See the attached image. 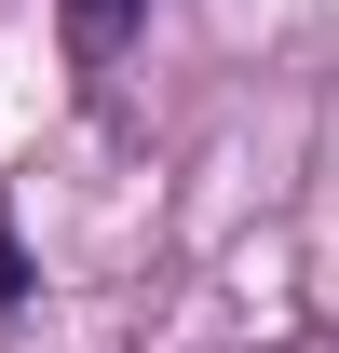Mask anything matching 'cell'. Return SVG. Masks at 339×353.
<instances>
[{
    "instance_id": "obj_1",
    "label": "cell",
    "mask_w": 339,
    "mask_h": 353,
    "mask_svg": "<svg viewBox=\"0 0 339 353\" xmlns=\"http://www.w3.org/2000/svg\"><path fill=\"white\" fill-rule=\"evenodd\" d=\"M136 14H150V0H68V41H82L95 68H109V54L136 41Z\"/></svg>"
},
{
    "instance_id": "obj_2",
    "label": "cell",
    "mask_w": 339,
    "mask_h": 353,
    "mask_svg": "<svg viewBox=\"0 0 339 353\" xmlns=\"http://www.w3.org/2000/svg\"><path fill=\"white\" fill-rule=\"evenodd\" d=\"M28 299V245H14V218H0V312Z\"/></svg>"
}]
</instances>
